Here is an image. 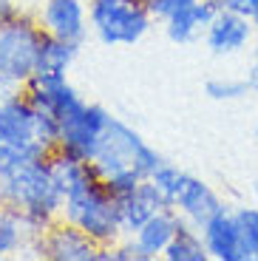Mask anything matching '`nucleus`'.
Listing matches in <instances>:
<instances>
[{
  "mask_svg": "<svg viewBox=\"0 0 258 261\" xmlns=\"http://www.w3.org/2000/svg\"><path fill=\"white\" fill-rule=\"evenodd\" d=\"M159 162H162L159 153L131 125H125L116 117L108 122L97 153L91 159L97 176L108 185V190L114 196H125L131 190H136V185L148 179L159 168Z\"/></svg>",
  "mask_w": 258,
  "mask_h": 261,
  "instance_id": "nucleus-1",
  "label": "nucleus"
},
{
  "mask_svg": "<svg viewBox=\"0 0 258 261\" xmlns=\"http://www.w3.org/2000/svg\"><path fill=\"white\" fill-rule=\"evenodd\" d=\"M48 156L20 165L17 170L3 176V204H12L14 210H20L29 224V233L34 236L51 227L65 204V193L54 179Z\"/></svg>",
  "mask_w": 258,
  "mask_h": 261,
  "instance_id": "nucleus-2",
  "label": "nucleus"
},
{
  "mask_svg": "<svg viewBox=\"0 0 258 261\" xmlns=\"http://www.w3.org/2000/svg\"><path fill=\"white\" fill-rule=\"evenodd\" d=\"M60 219L77 224L80 230L94 239L99 247H111L122 236V222H119V199L108 190V185L99 176L91 182L74 188L65 193V204Z\"/></svg>",
  "mask_w": 258,
  "mask_h": 261,
  "instance_id": "nucleus-3",
  "label": "nucleus"
},
{
  "mask_svg": "<svg viewBox=\"0 0 258 261\" xmlns=\"http://www.w3.org/2000/svg\"><path fill=\"white\" fill-rule=\"evenodd\" d=\"M43 37L45 32L40 20H32L26 14H17L12 23L0 26V88L3 91L26 88V83L34 77Z\"/></svg>",
  "mask_w": 258,
  "mask_h": 261,
  "instance_id": "nucleus-4",
  "label": "nucleus"
},
{
  "mask_svg": "<svg viewBox=\"0 0 258 261\" xmlns=\"http://www.w3.org/2000/svg\"><path fill=\"white\" fill-rule=\"evenodd\" d=\"M88 23L105 46H134L148 34L153 14L145 0H88Z\"/></svg>",
  "mask_w": 258,
  "mask_h": 261,
  "instance_id": "nucleus-5",
  "label": "nucleus"
},
{
  "mask_svg": "<svg viewBox=\"0 0 258 261\" xmlns=\"http://www.w3.org/2000/svg\"><path fill=\"white\" fill-rule=\"evenodd\" d=\"M111 114L97 102H83L80 108H74L68 117L60 119V145L57 150H65L77 159H94L99 148L105 128L111 122Z\"/></svg>",
  "mask_w": 258,
  "mask_h": 261,
  "instance_id": "nucleus-6",
  "label": "nucleus"
},
{
  "mask_svg": "<svg viewBox=\"0 0 258 261\" xmlns=\"http://www.w3.org/2000/svg\"><path fill=\"white\" fill-rule=\"evenodd\" d=\"M37 253L54 261H97L99 244L77 224L60 219L37 236Z\"/></svg>",
  "mask_w": 258,
  "mask_h": 261,
  "instance_id": "nucleus-7",
  "label": "nucleus"
},
{
  "mask_svg": "<svg viewBox=\"0 0 258 261\" xmlns=\"http://www.w3.org/2000/svg\"><path fill=\"white\" fill-rule=\"evenodd\" d=\"M40 26L51 37L83 46L85 34L91 29L88 6H85V0H45L40 9Z\"/></svg>",
  "mask_w": 258,
  "mask_h": 261,
  "instance_id": "nucleus-8",
  "label": "nucleus"
},
{
  "mask_svg": "<svg viewBox=\"0 0 258 261\" xmlns=\"http://www.w3.org/2000/svg\"><path fill=\"white\" fill-rule=\"evenodd\" d=\"M201 239H204V247L210 253V258H216V261H250L252 258L244 236H241L239 219L227 207L219 210L201 227Z\"/></svg>",
  "mask_w": 258,
  "mask_h": 261,
  "instance_id": "nucleus-9",
  "label": "nucleus"
},
{
  "mask_svg": "<svg viewBox=\"0 0 258 261\" xmlns=\"http://www.w3.org/2000/svg\"><path fill=\"white\" fill-rule=\"evenodd\" d=\"M252 37H255V26L247 14L219 9L213 23L204 32V46L219 57H227V54H239L244 48H250Z\"/></svg>",
  "mask_w": 258,
  "mask_h": 261,
  "instance_id": "nucleus-10",
  "label": "nucleus"
},
{
  "mask_svg": "<svg viewBox=\"0 0 258 261\" xmlns=\"http://www.w3.org/2000/svg\"><path fill=\"white\" fill-rule=\"evenodd\" d=\"M119 199V222H122V236H136V230L142 227L153 213L165 207H173L168 196L156 188L153 179H142L136 185V190L125 196H116Z\"/></svg>",
  "mask_w": 258,
  "mask_h": 261,
  "instance_id": "nucleus-11",
  "label": "nucleus"
},
{
  "mask_svg": "<svg viewBox=\"0 0 258 261\" xmlns=\"http://www.w3.org/2000/svg\"><path fill=\"white\" fill-rule=\"evenodd\" d=\"M173 207L185 216L187 222H193L196 227H204L219 210H224V204H221V199L216 196V190L207 182H201L199 176L185 173L182 188L173 196Z\"/></svg>",
  "mask_w": 258,
  "mask_h": 261,
  "instance_id": "nucleus-12",
  "label": "nucleus"
},
{
  "mask_svg": "<svg viewBox=\"0 0 258 261\" xmlns=\"http://www.w3.org/2000/svg\"><path fill=\"white\" fill-rule=\"evenodd\" d=\"M0 137L9 142H37L34 139V105L23 88L6 91L0 99Z\"/></svg>",
  "mask_w": 258,
  "mask_h": 261,
  "instance_id": "nucleus-13",
  "label": "nucleus"
},
{
  "mask_svg": "<svg viewBox=\"0 0 258 261\" xmlns=\"http://www.w3.org/2000/svg\"><path fill=\"white\" fill-rule=\"evenodd\" d=\"M80 46L77 43H65L60 37L45 34L37 51V65H34V77L37 83H57V80H68V68L77 60Z\"/></svg>",
  "mask_w": 258,
  "mask_h": 261,
  "instance_id": "nucleus-14",
  "label": "nucleus"
},
{
  "mask_svg": "<svg viewBox=\"0 0 258 261\" xmlns=\"http://www.w3.org/2000/svg\"><path fill=\"white\" fill-rule=\"evenodd\" d=\"M23 91L32 99L34 108L51 111L54 117H60V119L68 117L74 108H80V105L85 102L68 80H57V83H37V80H29Z\"/></svg>",
  "mask_w": 258,
  "mask_h": 261,
  "instance_id": "nucleus-15",
  "label": "nucleus"
},
{
  "mask_svg": "<svg viewBox=\"0 0 258 261\" xmlns=\"http://www.w3.org/2000/svg\"><path fill=\"white\" fill-rule=\"evenodd\" d=\"M216 12L219 9L213 6V0H196L193 6L182 9L179 14L165 20V34H168L173 43L185 46V43H193V40L204 37L207 26L213 23Z\"/></svg>",
  "mask_w": 258,
  "mask_h": 261,
  "instance_id": "nucleus-16",
  "label": "nucleus"
},
{
  "mask_svg": "<svg viewBox=\"0 0 258 261\" xmlns=\"http://www.w3.org/2000/svg\"><path fill=\"white\" fill-rule=\"evenodd\" d=\"M176 230H179V210L165 207V210H159V213L150 216L148 222L136 230L134 239L142 244V250L150 255V258H156V255H162L165 247L173 242Z\"/></svg>",
  "mask_w": 258,
  "mask_h": 261,
  "instance_id": "nucleus-17",
  "label": "nucleus"
},
{
  "mask_svg": "<svg viewBox=\"0 0 258 261\" xmlns=\"http://www.w3.org/2000/svg\"><path fill=\"white\" fill-rule=\"evenodd\" d=\"M162 258H168V261H210V253H207L204 239H201V227H196L193 222H187L185 216L179 213V230H176L173 242L165 247Z\"/></svg>",
  "mask_w": 258,
  "mask_h": 261,
  "instance_id": "nucleus-18",
  "label": "nucleus"
},
{
  "mask_svg": "<svg viewBox=\"0 0 258 261\" xmlns=\"http://www.w3.org/2000/svg\"><path fill=\"white\" fill-rule=\"evenodd\" d=\"M29 224L23 219L20 210H14L12 204H0V255L17 253L26 242Z\"/></svg>",
  "mask_w": 258,
  "mask_h": 261,
  "instance_id": "nucleus-19",
  "label": "nucleus"
},
{
  "mask_svg": "<svg viewBox=\"0 0 258 261\" xmlns=\"http://www.w3.org/2000/svg\"><path fill=\"white\" fill-rule=\"evenodd\" d=\"M51 153L48 148H43L40 142H9V139L0 137V176H6L12 170H17L20 165L34 162V159H45Z\"/></svg>",
  "mask_w": 258,
  "mask_h": 261,
  "instance_id": "nucleus-20",
  "label": "nucleus"
},
{
  "mask_svg": "<svg viewBox=\"0 0 258 261\" xmlns=\"http://www.w3.org/2000/svg\"><path fill=\"white\" fill-rule=\"evenodd\" d=\"M204 94L216 102H230V99H241L250 94L244 77L241 80H233V77H213L204 83Z\"/></svg>",
  "mask_w": 258,
  "mask_h": 261,
  "instance_id": "nucleus-21",
  "label": "nucleus"
},
{
  "mask_svg": "<svg viewBox=\"0 0 258 261\" xmlns=\"http://www.w3.org/2000/svg\"><path fill=\"white\" fill-rule=\"evenodd\" d=\"M34 139H37L43 148L57 150V145H60V117H54L51 111H43V108H34Z\"/></svg>",
  "mask_w": 258,
  "mask_h": 261,
  "instance_id": "nucleus-22",
  "label": "nucleus"
},
{
  "mask_svg": "<svg viewBox=\"0 0 258 261\" xmlns=\"http://www.w3.org/2000/svg\"><path fill=\"white\" fill-rule=\"evenodd\" d=\"M148 179H153V182H156V188H159L162 193H165V196L170 199V202H173L176 190L182 188V179H185V170H179L173 162H165V159H162V162H159V168H156V170L150 173Z\"/></svg>",
  "mask_w": 258,
  "mask_h": 261,
  "instance_id": "nucleus-23",
  "label": "nucleus"
},
{
  "mask_svg": "<svg viewBox=\"0 0 258 261\" xmlns=\"http://www.w3.org/2000/svg\"><path fill=\"white\" fill-rule=\"evenodd\" d=\"M236 219H239V227H241V236H244L247 247H250L252 258L258 253V207H239L233 210Z\"/></svg>",
  "mask_w": 258,
  "mask_h": 261,
  "instance_id": "nucleus-24",
  "label": "nucleus"
},
{
  "mask_svg": "<svg viewBox=\"0 0 258 261\" xmlns=\"http://www.w3.org/2000/svg\"><path fill=\"white\" fill-rule=\"evenodd\" d=\"M111 261H150V255L145 253L134 236H128V242L111 244Z\"/></svg>",
  "mask_w": 258,
  "mask_h": 261,
  "instance_id": "nucleus-25",
  "label": "nucleus"
},
{
  "mask_svg": "<svg viewBox=\"0 0 258 261\" xmlns=\"http://www.w3.org/2000/svg\"><path fill=\"white\" fill-rule=\"evenodd\" d=\"M193 3L196 0H145V6L153 14V20H168V17H173V14H179L182 9L193 6Z\"/></svg>",
  "mask_w": 258,
  "mask_h": 261,
  "instance_id": "nucleus-26",
  "label": "nucleus"
},
{
  "mask_svg": "<svg viewBox=\"0 0 258 261\" xmlns=\"http://www.w3.org/2000/svg\"><path fill=\"white\" fill-rule=\"evenodd\" d=\"M17 14L20 12H17V3H14V0H0V26L12 23Z\"/></svg>",
  "mask_w": 258,
  "mask_h": 261,
  "instance_id": "nucleus-27",
  "label": "nucleus"
},
{
  "mask_svg": "<svg viewBox=\"0 0 258 261\" xmlns=\"http://www.w3.org/2000/svg\"><path fill=\"white\" fill-rule=\"evenodd\" d=\"M213 6H216V9H230V12H239V14H244V9H247V0H213Z\"/></svg>",
  "mask_w": 258,
  "mask_h": 261,
  "instance_id": "nucleus-28",
  "label": "nucleus"
},
{
  "mask_svg": "<svg viewBox=\"0 0 258 261\" xmlns=\"http://www.w3.org/2000/svg\"><path fill=\"white\" fill-rule=\"evenodd\" d=\"M244 83H247V88H250V91H258V60L250 65V68H247Z\"/></svg>",
  "mask_w": 258,
  "mask_h": 261,
  "instance_id": "nucleus-29",
  "label": "nucleus"
},
{
  "mask_svg": "<svg viewBox=\"0 0 258 261\" xmlns=\"http://www.w3.org/2000/svg\"><path fill=\"white\" fill-rule=\"evenodd\" d=\"M244 14L252 20V26L258 29V0H247V9H244Z\"/></svg>",
  "mask_w": 258,
  "mask_h": 261,
  "instance_id": "nucleus-30",
  "label": "nucleus"
},
{
  "mask_svg": "<svg viewBox=\"0 0 258 261\" xmlns=\"http://www.w3.org/2000/svg\"><path fill=\"white\" fill-rule=\"evenodd\" d=\"M252 54H255V60H258V29H255V37H252Z\"/></svg>",
  "mask_w": 258,
  "mask_h": 261,
  "instance_id": "nucleus-31",
  "label": "nucleus"
},
{
  "mask_svg": "<svg viewBox=\"0 0 258 261\" xmlns=\"http://www.w3.org/2000/svg\"><path fill=\"white\" fill-rule=\"evenodd\" d=\"M3 94H6V91H3V88H0V99H3Z\"/></svg>",
  "mask_w": 258,
  "mask_h": 261,
  "instance_id": "nucleus-32",
  "label": "nucleus"
},
{
  "mask_svg": "<svg viewBox=\"0 0 258 261\" xmlns=\"http://www.w3.org/2000/svg\"><path fill=\"white\" fill-rule=\"evenodd\" d=\"M255 261H258V253H255Z\"/></svg>",
  "mask_w": 258,
  "mask_h": 261,
  "instance_id": "nucleus-33",
  "label": "nucleus"
},
{
  "mask_svg": "<svg viewBox=\"0 0 258 261\" xmlns=\"http://www.w3.org/2000/svg\"><path fill=\"white\" fill-rule=\"evenodd\" d=\"M255 134H258V128H255Z\"/></svg>",
  "mask_w": 258,
  "mask_h": 261,
  "instance_id": "nucleus-34",
  "label": "nucleus"
}]
</instances>
